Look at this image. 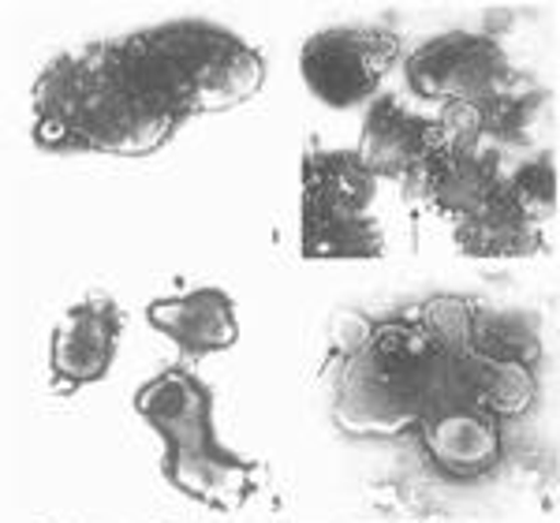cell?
Here are the masks:
<instances>
[{"instance_id": "6da1fadb", "label": "cell", "mask_w": 560, "mask_h": 523, "mask_svg": "<svg viewBox=\"0 0 560 523\" xmlns=\"http://www.w3.org/2000/svg\"><path fill=\"white\" fill-rule=\"evenodd\" d=\"M266 83L247 38L210 20H168L49 60L31 90V139L45 153L150 158L195 116L229 113Z\"/></svg>"}, {"instance_id": "7a4b0ae2", "label": "cell", "mask_w": 560, "mask_h": 523, "mask_svg": "<svg viewBox=\"0 0 560 523\" xmlns=\"http://www.w3.org/2000/svg\"><path fill=\"white\" fill-rule=\"evenodd\" d=\"M453 408H482L475 351L433 337L419 306L366 322L332 377V419L355 438L419 434Z\"/></svg>"}, {"instance_id": "3957f363", "label": "cell", "mask_w": 560, "mask_h": 523, "mask_svg": "<svg viewBox=\"0 0 560 523\" xmlns=\"http://www.w3.org/2000/svg\"><path fill=\"white\" fill-rule=\"evenodd\" d=\"M135 411L161 438V472L187 501L213 512L243 509L261 486L255 460L232 453L217 438L213 390L191 367H168L135 393Z\"/></svg>"}, {"instance_id": "277c9868", "label": "cell", "mask_w": 560, "mask_h": 523, "mask_svg": "<svg viewBox=\"0 0 560 523\" xmlns=\"http://www.w3.org/2000/svg\"><path fill=\"white\" fill-rule=\"evenodd\" d=\"M388 251L385 179L359 150L303 158V258H382Z\"/></svg>"}, {"instance_id": "5b68a950", "label": "cell", "mask_w": 560, "mask_h": 523, "mask_svg": "<svg viewBox=\"0 0 560 523\" xmlns=\"http://www.w3.org/2000/svg\"><path fill=\"white\" fill-rule=\"evenodd\" d=\"M404 83L415 97L448 105H475L504 90L523 86V71L512 68L509 49L482 31H445L415 45L404 60Z\"/></svg>"}, {"instance_id": "8992f818", "label": "cell", "mask_w": 560, "mask_h": 523, "mask_svg": "<svg viewBox=\"0 0 560 523\" xmlns=\"http://www.w3.org/2000/svg\"><path fill=\"white\" fill-rule=\"evenodd\" d=\"M400 60V38L382 26H325L300 49L306 90L329 109H351L377 97L388 71Z\"/></svg>"}, {"instance_id": "52a82bcc", "label": "cell", "mask_w": 560, "mask_h": 523, "mask_svg": "<svg viewBox=\"0 0 560 523\" xmlns=\"http://www.w3.org/2000/svg\"><path fill=\"white\" fill-rule=\"evenodd\" d=\"M124 314L105 295L71 303L49 337V374L57 390H83L113 371Z\"/></svg>"}, {"instance_id": "ba28073f", "label": "cell", "mask_w": 560, "mask_h": 523, "mask_svg": "<svg viewBox=\"0 0 560 523\" xmlns=\"http://www.w3.org/2000/svg\"><path fill=\"white\" fill-rule=\"evenodd\" d=\"M419 445L430 467L453 483H478L504 460L501 419L482 408H453L422 422Z\"/></svg>"}, {"instance_id": "9c48e42d", "label": "cell", "mask_w": 560, "mask_h": 523, "mask_svg": "<svg viewBox=\"0 0 560 523\" xmlns=\"http://www.w3.org/2000/svg\"><path fill=\"white\" fill-rule=\"evenodd\" d=\"M441 116L415 113L400 97L382 94L366 109L363 120V142H359V158L366 161L382 179L404 184L422 168L433 147L441 142Z\"/></svg>"}, {"instance_id": "30bf717a", "label": "cell", "mask_w": 560, "mask_h": 523, "mask_svg": "<svg viewBox=\"0 0 560 523\" xmlns=\"http://www.w3.org/2000/svg\"><path fill=\"white\" fill-rule=\"evenodd\" d=\"M147 322L158 333H165L187 359L217 356L240 340L236 300L213 284L187 288L179 295H161L147 306Z\"/></svg>"}, {"instance_id": "8fae6325", "label": "cell", "mask_w": 560, "mask_h": 523, "mask_svg": "<svg viewBox=\"0 0 560 523\" xmlns=\"http://www.w3.org/2000/svg\"><path fill=\"white\" fill-rule=\"evenodd\" d=\"M546 229L549 221H541L504 176L482 210L453 224V240L467 258H530L546 251Z\"/></svg>"}]
</instances>
